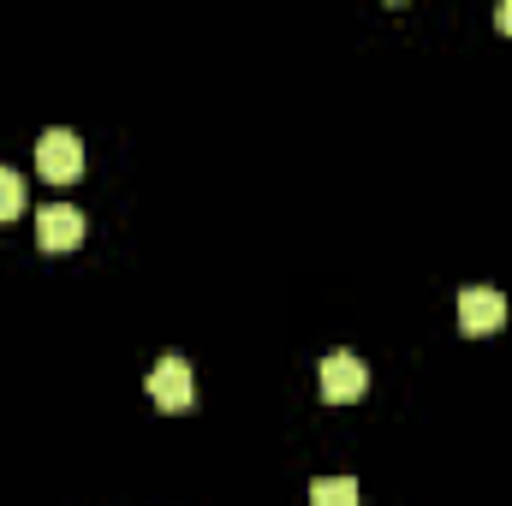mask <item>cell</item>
Instances as JSON below:
<instances>
[{"mask_svg": "<svg viewBox=\"0 0 512 506\" xmlns=\"http://www.w3.org/2000/svg\"><path fill=\"white\" fill-rule=\"evenodd\" d=\"M36 167H42V179H54V185H72L78 173H84V143H78V131H42V143H36Z\"/></svg>", "mask_w": 512, "mask_h": 506, "instance_id": "obj_1", "label": "cell"}, {"mask_svg": "<svg viewBox=\"0 0 512 506\" xmlns=\"http://www.w3.org/2000/svg\"><path fill=\"white\" fill-rule=\"evenodd\" d=\"M364 387H370L364 358H352V352H328L322 358V399L346 405V399H364Z\"/></svg>", "mask_w": 512, "mask_h": 506, "instance_id": "obj_2", "label": "cell"}, {"mask_svg": "<svg viewBox=\"0 0 512 506\" xmlns=\"http://www.w3.org/2000/svg\"><path fill=\"white\" fill-rule=\"evenodd\" d=\"M36 245H42V251H78V245H84V215H78L72 203H48V209L36 215Z\"/></svg>", "mask_w": 512, "mask_h": 506, "instance_id": "obj_3", "label": "cell"}, {"mask_svg": "<svg viewBox=\"0 0 512 506\" xmlns=\"http://www.w3.org/2000/svg\"><path fill=\"white\" fill-rule=\"evenodd\" d=\"M507 322V298L495 286H465L459 292V328L465 334H495Z\"/></svg>", "mask_w": 512, "mask_h": 506, "instance_id": "obj_4", "label": "cell"}, {"mask_svg": "<svg viewBox=\"0 0 512 506\" xmlns=\"http://www.w3.org/2000/svg\"><path fill=\"white\" fill-rule=\"evenodd\" d=\"M191 393H197V387H191V364H185V358H173V352H167V358L149 370V399H155L161 411H185V405H191Z\"/></svg>", "mask_w": 512, "mask_h": 506, "instance_id": "obj_5", "label": "cell"}, {"mask_svg": "<svg viewBox=\"0 0 512 506\" xmlns=\"http://www.w3.org/2000/svg\"><path fill=\"white\" fill-rule=\"evenodd\" d=\"M310 506H358V483L352 477H322L310 489Z\"/></svg>", "mask_w": 512, "mask_h": 506, "instance_id": "obj_6", "label": "cell"}, {"mask_svg": "<svg viewBox=\"0 0 512 506\" xmlns=\"http://www.w3.org/2000/svg\"><path fill=\"white\" fill-rule=\"evenodd\" d=\"M24 209V179H18V167H0V221H12Z\"/></svg>", "mask_w": 512, "mask_h": 506, "instance_id": "obj_7", "label": "cell"}, {"mask_svg": "<svg viewBox=\"0 0 512 506\" xmlns=\"http://www.w3.org/2000/svg\"><path fill=\"white\" fill-rule=\"evenodd\" d=\"M495 24H501V30H507V36H512V0H507V6H501V12H495Z\"/></svg>", "mask_w": 512, "mask_h": 506, "instance_id": "obj_8", "label": "cell"}]
</instances>
